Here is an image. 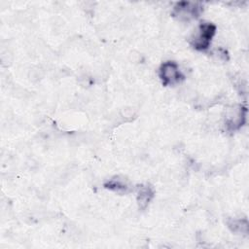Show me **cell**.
I'll return each mask as SVG.
<instances>
[{
    "label": "cell",
    "mask_w": 249,
    "mask_h": 249,
    "mask_svg": "<svg viewBox=\"0 0 249 249\" xmlns=\"http://www.w3.org/2000/svg\"><path fill=\"white\" fill-rule=\"evenodd\" d=\"M216 25L212 22L204 21L199 23L196 32L191 39V46L198 52L207 51L216 34Z\"/></svg>",
    "instance_id": "cell-1"
},
{
    "label": "cell",
    "mask_w": 249,
    "mask_h": 249,
    "mask_svg": "<svg viewBox=\"0 0 249 249\" xmlns=\"http://www.w3.org/2000/svg\"><path fill=\"white\" fill-rule=\"evenodd\" d=\"M159 78L164 87L174 86L185 79L179 64L174 60H167L160 64L159 68Z\"/></svg>",
    "instance_id": "cell-2"
},
{
    "label": "cell",
    "mask_w": 249,
    "mask_h": 249,
    "mask_svg": "<svg viewBox=\"0 0 249 249\" xmlns=\"http://www.w3.org/2000/svg\"><path fill=\"white\" fill-rule=\"evenodd\" d=\"M202 12V6L196 2L181 1L173 7L172 15L180 20H191L199 17Z\"/></svg>",
    "instance_id": "cell-3"
},
{
    "label": "cell",
    "mask_w": 249,
    "mask_h": 249,
    "mask_svg": "<svg viewBox=\"0 0 249 249\" xmlns=\"http://www.w3.org/2000/svg\"><path fill=\"white\" fill-rule=\"evenodd\" d=\"M247 116V109L245 106L239 105L228 111L225 117V127L230 132H234L240 129L245 122Z\"/></svg>",
    "instance_id": "cell-4"
},
{
    "label": "cell",
    "mask_w": 249,
    "mask_h": 249,
    "mask_svg": "<svg viewBox=\"0 0 249 249\" xmlns=\"http://www.w3.org/2000/svg\"><path fill=\"white\" fill-rule=\"evenodd\" d=\"M155 195L154 189L149 185H139L137 188L136 200L140 209H145Z\"/></svg>",
    "instance_id": "cell-5"
},
{
    "label": "cell",
    "mask_w": 249,
    "mask_h": 249,
    "mask_svg": "<svg viewBox=\"0 0 249 249\" xmlns=\"http://www.w3.org/2000/svg\"><path fill=\"white\" fill-rule=\"evenodd\" d=\"M104 188L118 193V194H123V193H126L129 190V186L126 182V180H124V178H121L119 176H115L109 180H107L104 184H103Z\"/></svg>",
    "instance_id": "cell-6"
},
{
    "label": "cell",
    "mask_w": 249,
    "mask_h": 249,
    "mask_svg": "<svg viewBox=\"0 0 249 249\" xmlns=\"http://www.w3.org/2000/svg\"><path fill=\"white\" fill-rule=\"evenodd\" d=\"M229 227L232 231L235 232H244L247 233L248 231V222L246 219H236L229 223Z\"/></svg>",
    "instance_id": "cell-7"
}]
</instances>
